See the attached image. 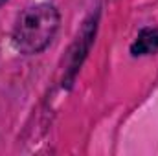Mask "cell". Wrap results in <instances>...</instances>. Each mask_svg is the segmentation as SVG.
<instances>
[{
  "mask_svg": "<svg viewBox=\"0 0 158 156\" xmlns=\"http://www.w3.org/2000/svg\"><path fill=\"white\" fill-rule=\"evenodd\" d=\"M59 22V13L50 4H35L26 7L13 28V46L24 55L40 53L53 40Z\"/></svg>",
  "mask_w": 158,
  "mask_h": 156,
  "instance_id": "6da1fadb",
  "label": "cell"
},
{
  "mask_svg": "<svg viewBox=\"0 0 158 156\" xmlns=\"http://www.w3.org/2000/svg\"><path fill=\"white\" fill-rule=\"evenodd\" d=\"M158 50V28H143L131 46V53L134 57L151 55Z\"/></svg>",
  "mask_w": 158,
  "mask_h": 156,
  "instance_id": "7a4b0ae2",
  "label": "cell"
},
{
  "mask_svg": "<svg viewBox=\"0 0 158 156\" xmlns=\"http://www.w3.org/2000/svg\"><path fill=\"white\" fill-rule=\"evenodd\" d=\"M4 2H6V0H0V6H2V4H4Z\"/></svg>",
  "mask_w": 158,
  "mask_h": 156,
  "instance_id": "3957f363",
  "label": "cell"
}]
</instances>
